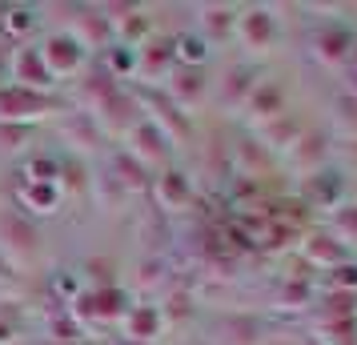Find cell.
<instances>
[{
	"instance_id": "cell-1",
	"label": "cell",
	"mask_w": 357,
	"mask_h": 345,
	"mask_svg": "<svg viewBox=\"0 0 357 345\" xmlns=\"http://www.w3.org/2000/svg\"><path fill=\"white\" fill-rule=\"evenodd\" d=\"M40 253V229L17 205H0V261L8 269H24Z\"/></svg>"
},
{
	"instance_id": "cell-2",
	"label": "cell",
	"mask_w": 357,
	"mask_h": 345,
	"mask_svg": "<svg viewBox=\"0 0 357 345\" xmlns=\"http://www.w3.org/2000/svg\"><path fill=\"white\" fill-rule=\"evenodd\" d=\"M52 113H65V100L56 93H33L20 84H0V125H29Z\"/></svg>"
},
{
	"instance_id": "cell-3",
	"label": "cell",
	"mask_w": 357,
	"mask_h": 345,
	"mask_svg": "<svg viewBox=\"0 0 357 345\" xmlns=\"http://www.w3.org/2000/svg\"><path fill=\"white\" fill-rule=\"evenodd\" d=\"M36 49L45 56V68L52 72V81H73V77H81L84 65H89V52L81 49V40H73L65 29H52L36 40Z\"/></svg>"
},
{
	"instance_id": "cell-4",
	"label": "cell",
	"mask_w": 357,
	"mask_h": 345,
	"mask_svg": "<svg viewBox=\"0 0 357 345\" xmlns=\"http://www.w3.org/2000/svg\"><path fill=\"white\" fill-rule=\"evenodd\" d=\"M125 309H129V297H125V289H116V285H93V289H81V293L68 301V313H73V317H81V321H100V325L121 321Z\"/></svg>"
},
{
	"instance_id": "cell-5",
	"label": "cell",
	"mask_w": 357,
	"mask_h": 345,
	"mask_svg": "<svg viewBox=\"0 0 357 345\" xmlns=\"http://www.w3.org/2000/svg\"><path fill=\"white\" fill-rule=\"evenodd\" d=\"M8 84L33 89V93H56V81L45 68V56L36 49V40H20L8 49Z\"/></svg>"
},
{
	"instance_id": "cell-6",
	"label": "cell",
	"mask_w": 357,
	"mask_h": 345,
	"mask_svg": "<svg viewBox=\"0 0 357 345\" xmlns=\"http://www.w3.org/2000/svg\"><path fill=\"white\" fill-rule=\"evenodd\" d=\"M65 13H68V20L61 29H65L73 40H81L84 52L113 49V24H109V17H105L100 8H77V4H68Z\"/></svg>"
},
{
	"instance_id": "cell-7",
	"label": "cell",
	"mask_w": 357,
	"mask_h": 345,
	"mask_svg": "<svg viewBox=\"0 0 357 345\" xmlns=\"http://www.w3.org/2000/svg\"><path fill=\"white\" fill-rule=\"evenodd\" d=\"M13 205H17L20 213H29V217H52L61 205H65V193H61L56 181H20Z\"/></svg>"
},
{
	"instance_id": "cell-8",
	"label": "cell",
	"mask_w": 357,
	"mask_h": 345,
	"mask_svg": "<svg viewBox=\"0 0 357 345\" xmlns=\"http://www.w3.org/2000/svg\"><path fill=\"white\" fill-rule=\"evenodd\" d=\"M125 148H129V157L132 161H161L165 157V137L157 132V125L153 121H137L129 132H125Z\"/></svg>"
},
{
	"instance_id": "cell-9",
	"label": "cell",
	"mask_w": 357,
	"mask_h": 345,
	"mask_svg": "<svg viewBox=\"0 0 357 345\" xmlns=\"http://www.w3.org/2000/svg\"><path fill=\"white\" fill-rule=\"evenodd\" d=\"M121 333L132 345H149L161 333V309H153V305H129L125 317H121Z\"/></svg>"
},
{
	"instance_id": "cell-10",
	"label": "cell",
	"mask_w": 357,
	"mask_h": 345,
	"mask_svg": "<svg viewBox=\"0 0 357 345\" xmlns=\"http://www.w3.org/2000/svg\"><path fill=\"white\" fill-rule=\"evenodd\" d=\"M36 24H40V8H33V4H8L4 20H0V33L8 36L13 45H20V40H33Z\"/></svg>"
},
{
	"instance_id": "cell-11",
	"label": "cell",
	"mask_w": 357,
	"mask_h": 345,
	"mask_svg": "<svg viewBox=\"0 0 357 345\" xmlns=\"http://www.w3.org/2000/svg\"><path fill=\"white\" fill-rule=\"evenodd\" d=\"M24 337V309L17 301H0V345H17Z\"/></svg>"
},
{
	"instance_id": "cell-12",
	"label": "cell",
	"mask_w": 357,
	"mask_h": 345,
	"mask_svg": "<svg viewBox=\"0 0 357 345\" xmlns=\"http://www.w3.org/2000/svg\"><path fill=\"white\" fill-rule=\"evenodd\" d=\"M33 137V129L29 125H0V153L4 157H13V153H20V141H29Z\"/></svg>"
},
{
	"instance_id": "cell-13",
	"label": "cell",
	"mask_w": 357,
	"mask_h": 345,
	"mask_svg": "<svg viewBox=\"0 0 357 345\" xmlns=\"http://www.w3.org/2000/svg\"><path fill=\"white\" fill-rule=\"evenodd\" d=\"M157 197L165 205H181L185 201V181H181V173H165L161 181H157Z\"/></svg>"
},
{
	"instance_id": "cell-14",
	"label": "cell",
	"mask_w": 357,
	"mask_h": 345,
	"mask_svg": "<svg viewBox=\"0 0 357 345\" xmlns=\"http://www.w3.org/2000/svg\"><path fill=\"white\" fill-rule=\"evenodd\" d=\"M0 84H8V49H0Z\"/></svg>"
},
{
	"instance_id": "cell-15",
	"label": "cell",
	"mask_w": 357,
	"mask_h": 345,
	"mask_svg": "<svg viewBox=\"0 0 357 345\" xmlns=\"http://www.w3.org/2000/svg\"><path fill=\"white\" fill-rule=\"evenodd\" d=\"M4 8H8V4H0V20H4Z\"/></svg>"
}]
</instances>
